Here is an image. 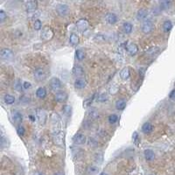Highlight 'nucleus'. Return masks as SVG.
Listing matches in <instances>:
<instances>
[{"instance_id": "13", "label": "nucleus", "mask_w": 175, "mask_h": 175, "mask_svg": "<svg viewBox=\"0 0 175 175\" xmlns=\"http://www.w3.org/2000/svg\"><path fill=\"white\" fill-rule=\"evenodd\" d=\"M105 19L108 24L114 25L117 22V16L113 12H109V13H107V15L105 16Z\"/></svg>"}, {"instance_id": "20", "label": "nucleus", "mask_w": 175, "mask_h": 175, "mask_svg": "<svg viewBox=\"0 0 175 175\" xmlns=\"http://www.w3.org/2000/svg\"><path fill=\"white\" fill-rule=\"evenodd\" d=\"M144 156H145V158L147 160V161H152L154 158H155V153L154 151L151 149H146L144 151Z\"/></svg>"}, {"instance_id": "42", "label": "nucleus", "mask_w": 175, "mask_h": 175, "mask_svg": "<svg viewBox=\"0 0 175 175\" xmlns=\"http://www.w3.org/2000/svg\"><path fill=\"white\" fill-rule=\"evenodd\" d=\"M95 96L96 95H94L92 97H89V99H87V100H85L84 102H83V107H88V106H89L91 103H92V102H93V100H94V97H95Z\"/></svg>"}, {"instance_id": "8", "label": "nucleus", "mask_w": 175, "mask_h": 175, "mask_svg": "<svg viewBox=\"0 0 175 175\" xmlns=\"http://www.w3.org/2000/svg\"><path fill=\"white\" fill-rule=\"evenodd\" d=\"M49 83H50L51 89L54 91H58L62 88V83L60 81V79L57 78V77H53L50 80Z\"/></svg>"}, {"instance_id": "50", "label": "nucleus", "mask_w": 175, "mask_h": 175, "mask_svg": "<svg viewBox=\"0 0 175 175\" xmlns=\"http://www.w3.org/2000/svg\"><path fill=\"white\" fill-rule=\"evenodd\" d=\"M53 175H65V174H64V173H62V172H57V173H55Z\"/></svg>"}, {"instance_id": "6", "label": "nucleus", "mask_w": 175, "mask_h": 175, "mask_svg": "<svg viewBox=\"0 0 175 175\" xmlns=\"http://www.w3.org/2000/svg\"><path fill=\"white\" fill-rule=\"evenodd\" d=\"M142 32L145 34L151 33L154 29V24L151 19H145L142 24Z\"/></svg>"}, {"instance_id": "14", "label": "nucleus", "mask_w": 175, "mask_h": 175, "mask_svg": "<svg viewBox=\"0 0 175 175\" xmlns=\"http://www.w3.org/2000/svg\"><path fill=\"white\" fill-rule=\"evenodd\" d=\"M87 81L84 78H77L75 81V88L76 89H82L86 88Z\"/></svg>"}, {"instance_id": "49", "label": "nucleus", "mask_w": 175, "mask_h": 175, "mask_svg": "<svg viewBox=\"0 0 175 175\" xmlns=\"http://www.w3.org/2000/svg\"><path fill=\"white\" fill-rule=\"evenodd\" d=\"M33 175H45V174H43V173H41V172H35Z\"/></svg>"}, {"instance_id": "25", "label": "nucleus", "mask_w": 175, "mask_h": 175, "mask_svg": "<svg viewBox=\"0 0 175 175\" xmlns=\"http://www.w3.org/2000/svg\"><path fill=\"white\" fill-rule=\"evenodd\" d=\"M79 37H78V35L76 34V33H71L70 34V37H69V42H70V44L71 45H73V46H76L78 43H79Z\"/></svg>"}, {"instance_id": "19", "label": "nucleus", "mask_w": 175, "mask_h": 175, "mask_svg": "<svg viewBox=\"0 0 175 175\" xmlns=\"http://www.w3.org/2000/svg\"><path fill=\"white\" fill-rule=\"evenodd\" d=\"M126 49H127V52L130 55H135L138 52V47L135 43H130V44L128 45V47H127Z\"/></svg>"}, {"instance_id": "44", "label": "nucleus", "mask_w": 175, "mask_h": 175, "mask_svg": "<svg viewBox=\"0 0 175 175\" xmlns=\"http://www.w3.org/2000/svg\"><path fill=\"white\" fill-rule=\"evenodd\" d=\"M97 100L98 101V102H106V101L108 100V97L105 94H101V95H99L97 97Z\"/></svg>"}, {"instance_id": "1", "label": "nucleus", "mask_w": 175, "mask_h": 175, "mask_svg": "<svg viewBox=\"0 0 175 175\" xmlns=\"http://www.w3.org/2000/svg\"><path fill=\"white\" fill-rule=\"evenodd\" d=\"M53 143L60 146L62 147L64 145V132L60 129H54L53 131Z\"/></svg>"}, {"instance_id": "31", "label": "nucleus", "mask_w": 175, "mask_h": 175, "mask_svg": "<svg viewBox=\"0 0 175 175\" xmlns=\"http://www.w3.org/2000/svg\"><path fill=\"white\" fill-rule=\"evenodd\" d=\"M85 57V52L81 49H78L75 52V58L78 60H82Z\"/></svg>"}, {"instance_id": "30", "label": "nucleus", "mask_w": 175, "mask_h": 175, "mask_svg": "<svg viewBox=\"0 0 175 175\" xmlns=\"http://www.w3.org/2000/svg\"><path fill=\"white\" fill-rule=\"evenodd\" d=\"M62 111L67 117H69L71 116V113H72V107L68 104H65L62 107Z\"/></svg>"}, {"instance_id": "48", "label": "nucleus", "mask_w": 175, "mask_h": 175, "mask_svg": "<svg viewBox=\"0 0 175 175\" xmlns=\"http://www.w3.org/2000/svg\"><path fill=\"white\" fill-rule=\"evenodd\" d=\"M169 97H170V99H172V100H175V89L171 91V93H170V95H169Z\"/></svg>"}, {"instance_id": "38", "label": "nucleus", "mask_w": 175, "mask_h": 175, "mask_svg": "<svg viewBox=\"0 0 175 175\" xmlns=\"http://www.w3.org/2000/svg\"><path fill=\"white\" fill-rule=\"evenodd\" d=\"M41 27H42V23H41V21H40V19H36V20L34 21V23H33V28H34V30L39 31V30L41 29Z\"/></svg>"}, {"instance_id": "17", "label": "nucleus", "mask_w": 175, "mask_h": 175, "mask_svg": "<svg viewBox=\"0 0 175 175\" xmlns=\"http://www.w3.org/2000/svg\"><path fill=\"white\" fill-rule=\"evenodd\" d=\"M68 96L66 92H58L55 95V100L59 102H65L68 100Z\"/></svg>"}, {"instance_id": "35", "label": "nucleus", "mask_w": 175, "mask_h": 175, "mask_svg": "<svg viewBox=\"0 0 175 175\" xmlns=\"http://www.w3.org/2000/svg\"><path fill=\"white\" fill-rule=\"evenodd\" d=\"M108 120H109V123L110 125H114V124H116V123L117 122L118 117H117L116 114H111V115L109 116Z\"/></svg>"}, {"instance_id": "4", "label": "nucleus", "mask_w": 175, "mask_h": 175, "mask_svg": "<svg viewBox=\"0 0 175 175\" xmlns=\"http://www.w3.org/2000/svg\"><path fill=\"white\" fill-rule=\"evenodd\" d=\"M35 112H36L37 119L39 120L40 124L41 125H45V124L47 123V119H48L47 113L42 109H36Z\"/></svg>"}, {"instance_id": "23", "label": "nucleus", "mask_w": 175, "mask_h": 175, "mask_svg": "<svg viewBox=\"0 0 175 175\" xmlns=\"http://www.w3.org/2000/svg\"><path fill=\"white\" fill-rule=\"evenodd\" d=\"M153 130V125L151 123H145L142 126V131L145 134H149Z\"/></svg>"}, {"instance_id": "29", "label": "nucleus", "mask_w": 175, "mask_h": 175, "mask_svg": "<svg viewBox=\"0 0 175 175\" xmlns=\"http://www.w3.org/2000/svg\"><path fill=\"white\" fill-rule=\"evenodd\" d=\"M173 28V23L170 20H166L163 24V30L166 32H168L172 30Z\"/></svg>"}, {"instance_id": "10", "label": "nucleus", "mask_w": 175, "mask_h": 175, "mask_svg": "<svg viewBox=\"0 0 175 175\" xmlns=\"http://www.w3.org/2000/svg\"><path fill=\"white\" fill-rule=\"evenodd\" d=\"M87 141V138L84 134L82 133H78V134H75L73 138V142L74 144L76 145H83L85 144Z\"/></svg>"}, {"instance_id": "34", "label": "nucleus", "mask_w": 175, "mask_h": 175, "mask_svg": "<svg viewBox=\"0 0 175 175\" xmlns=\"http://www.w3.org/2000/svg\"><path fill=\"white\" fill-rule=\"evenodd\" d=\"M98 170L99 168L97 166H90L88 168V174L89 175H96L98 173Z\"/></svg>"}, {"instance_id": "39", "label": "nucleus", "mask_w": 175, "mask_h": 175, "mask_svg": "<svg viewBox=\"0 0 175 175\" xmlns=\"http://www.w3.org/2000/svg\"><path fill=\"white\" fill-rule=\"evenodd\" d=\"M117 91H118V87H117V84H112V85L109 87V93H110L111 95L117 94Z\"/></svg>"}, {"instance_id": "43", "label": "nucleus", "mask_w": 175, "mask_h": 175, "mask_svg": "<svg viewBox=\"0 0 175 175\" xmlns=\"http://www.w3.org/2000/svg\"><path fill=\"white\" fill-rule=\"evenodd\" d=\"M17 133L19 135V136H24L25 133V128L23 127V126H19L18 128H17Z\"/></svg>"}, {"instance_id": "27", "label": "nucleus", "mask_w": 175, "mask_h": 175, "mask_svg": "<svg viewBox=\"0 0 175 175\" xmlns=\"http://www.w3.org/2000/svg\"><path fill=\"white\" fill-rule=\"evenodd\" d=\"M120 77L123 79V80H127V79H129V77H130V69H129V68H124L122 70H121V72H120Z\"/></svg>"}, {"instance_id": "11", "label": "nucleus", "mask_w": 175, "mask_h": 175, "mask_svg": "<svg viewBox=\"0 0 175 175\" xmlns=\"http://www.w3.org/2000/svg\"><path fill=\"white\" fill-rule=\"evenodd\" d=\"M51 121H52V123L53 125L54 129H60V117L57 113H55V112L52 113V115H51Z\"/></svg>"}, {"instance_id": "22", "label": "nucleus", "mask_w": 175, "mask_h": 175, "mask_svg": "<svg viewBox=\"0 0 175 175\" xmlns=\"http://www.w3.org/2000/svg\"><path fill=\"white\" fill-rule=\"evenodd\" d=\"M126 104H127V102L125 99H119L116 102V109L117 110H123L125 109V107H126Z\"/></svg>"}, {"instance_id": "36", "label": "nucleus", "mask_w": 175, "mask_h": 175, "mask_svg": "<svg viewBox=\"0 0 175 175\" xmlns=\"http://www.w3.org/2000/svg\"><path fill=\"white\" fill-rule=\"evenodd\" d=\"M95 161L97 163V164H102V161H103V155H102V153H101V152H99V153H96L95 154Z\"/></svg>"}, {"instance_id": "40", "label": "nucleus", "mask_w": 175, "mask_h": 175, "mask_svg": "<svg viewBox=\"0 0 175 175\" xmlns=\"http://www.w3.org/2000/svg\"><path fill=\"white\" fill-rule=\"evenodd\" d=\"M95 40L97 42H104L106 40V37L102 34H97L95 37Z\"/></svg>"}, {"instance_id": "37", "label": "nucleus", "mask_w": 175, "mask_h": 175, "mask_svg": "<svg viewBox=\"0 0 175 175\" xmlns=\"http://www.w3.org/2000/svg\"><path fill=\"white\" fill-rule=\"evenodd\" d=\"M14 89H15L17 91H19V92H21L22 89H24V88H23V84H21V81H20L19 80H17V81H15V83H14Z\"/></svg>"}, {"instance_id": "18", "label": "nucleus", "mask_w": 175, "mask_h": 175, "mask_svg": "<svg viewBox=\"0 0 175 175\" xmlns=\"http://www.w3.org/2000/svg\"><path fill=\"white\" fill-rule=\"evenodd\" d=\"M73 74L75 75V76L78 77V78H81L84 75V69L80 65H76V66H75V68H73Z\"/></svg>"}, {"instance_id": "5", "label": "nucleus", "mask_w": 175, "mask_h": 175, "mask_svg": "<svg viewBox=\"0 0 175 175\" xmlns=\"http://www.w3.org/2000/svg\"><path fill=\"white\" fill-rule=\"evenodd\" d=\"M0 57L4 60H11L14 58V53L9 48H3L0 52Z\"/></svg>"}, {"instance_id": "21", "label": "nucleus", "mask_w": 175, "mask_h": 175, "mask_svg": "<svg viewBox=\"0 0 175 175\" xmlns=\"http://www.w3.org/2000/svg\"><path fill=\"white\" fill-rule=\"evenodd\" d=\"M36 96L40 99H44L47 97V89L43 87H40L36 91Z\"/></svg>"}, {"instance_id": "7", "label": "nucleus", "mask_w": 175, "mask_h": 175, "mask_svg": "<svg viewBox=\"0 0 175 175\" xmlns=\"http://www.w3.org/2000/svg\"><path fill=\"white\" fill-rule=\"evenodd\" d=\"M56 11L58 12V14L60 16H62V17H65V16H68L70 10H69V7L68 4H60L57 5L56 7Z\"/></svg>"}, {"instance_id": "47", "label": "nucleus", "mask_w": 175, "mask_h": 175, "mask_svg": "<svg viewBox=\"0 0 175 175\" xmlns=\"http://www.w3.org/2000/svg\"><path fill=\"white\" fill-rule=\"evenodd\" d=\"M31 87H32V85H31V83L30 82H28V81H25V82H23V88H24V89H31Z\"/></svg>"}, {"instance_id": "45", "label": "nucleus", "mask_w": 175, "mask_h": 175, "mask_svg": "<svg viewBox=\"0 0 175 175\" xmlns=\"http://www.w3.org/2000/svg\"><path fill=\"white\" fill-rule=\"evenodd\" d=\"M6 18H7L6 13H5L3 10H1V11H0V21H1V22H4V21L5 20Z\"/></svg>"}, {"instance_id": "33", "label": "nucleus", "mask_w": 175, "mask_h": 175, "mask_svg": "<svg viewBox=\"0 0 175 175\" xmlns=\"http://www.w3.org/2000/svg\"><path fill=\"white\" fill-rule=\"evenodd\" d=\"M87 141H88L89 146H90L92 148H97L98 146V142L95 138H89Z\"/></svg>"}, {"instance_id": "32", "label": "nucleus", "mask_w": 175, "mask_h": 175, "mask_svg": "<svg viewBox=\"0 0 175 175\" xmlns=\"http://www.w3.org/2000/svg\"><path fill=\"white\" fill-rule=\"evenodd\" d=\"M172 3L170 1H161L160 4H159V7L161 10H167L170 8Z\"/></svg>"}, {"instance_id": "15", "label": "nucleus", "mask_w": 175, "mask_h": 175, "mask_svg": "<svg viewBox=\"0 0 175 175\" xmlns=\"http://www.w3.org/2000/svg\"><path fill=\"white\" fill-rule=\"evenodd\" d=\"M12 120L16 123V124H20L22 121H23V116L22 114L18 111V110H13L12 113Z\"/></svg>"}, {"instance_id": "28", "label": "nucleus", "mask_w": 175, "mask_h": 175, "mask_svg": "<svg viewBox=\"0 0 175 175\" xmlns=\"http://www.w3.org/2000/svg\"><path fill=\"white\" fill-rule=\"evenodd\" d=\"M123 29H124V32L125 33L130 34L132 32V30H133V25H132V24L129 23V22H125L123 25Z\"/></svg>"}, {"instance_id": "12", "label": "nucleus", "mask_w": 175, "mask_h": 175, "mask_svg": "<svg viewBox=\"0 0 175 175\" xmlns=\"http://www.w3.org/2000/svg\"><path fill=\"white\" fill-rule=\"evenodd\" d=\"M25 10L28 12H32L37 10L38 8V2L37 1H28L26 2L25 4Z\"/></svg>"}, {"instance_id": "2", "label": "nucleus", "mask_w": 175, "mask_h": 175, "mask_svg": "<svg viewBox=\"0 0 175 175\" xmlns=\"http://www.w3.org/2000/svg\"><path fill=\"white\" fill-rule=\"evenodd\" d=\"M53 35H54V32L50 26H45L44 28H42V30L40 32V38L44 41L51 40L53 37Z\"/></svg>"}, {"instance_id": "24", "label": "nucleus", "mask_w": 175, "mask_h": 175, "mask_svg": "<svg viewBox=\"0 0 175 175\" xmlns=\"http://www.w3.org/2000/svg\"><path fill=\"white\" fill-rule=\"evenodd\" d=\"M88 117L89 119L96 120V119H97L99 117V113H98V111L97 109H91V110H89L88 112Z\"/></svg>"}, {"instance_id": "51", "label": "nucleus", "mask_w": 175, "mask_h": 175, "mask_svg": "<svg viewBox=\"0 0 175 175\" xmlns=\"http://www.w3.org/2000/svg\"><path fill=\"white\" fill-rule=\"evenodd\" d=\"M100 175H109L108 174H106V173H102Z\"/></svg>"}, {"instance_id": "3", "label": "nucleus", "mask_w": 175, "mask_h": 175, "mask_svg": "<svg viewBox=\"0 0 175 175\" xmlns=\"http://www.w3.org/2000/svg\"><path fill=\"white\" fill-rule=\"evenodd\" d=\"M33 76L37 81H42L46 80V78H47V72L44 68H38L33 71Z\"/></svg>"}, {"instance_id": "9", "label": "nucleus", "mask_w": 175, "mask_h": 175, "mask_svg": "<svg viewBox=\"0 0 175 175\" xmlns=\"http://www.w3.org/2000/svg\"><path fill=\"white\" fill-rule=\"evenodd\" d=\"M89 21L85 19H81L76 22V28L78 31L83 32L89 28Z\"/></svg>"}, {"instance_id": "41", "label": "nucleus", "mask_w": 175, "mask_h": 175, "mask_svg": "<svg viewBox=\"0 0 175 175\" xmlns=\"http://www.w3.org/2000/svg\"><path fill=\"white\" fill-rule=\"evenodd\" d=\"M19 101H20V102H22V103H24V104H26V103L30 102L31 99H30L29 97H27V96H25V95H23V96L20 97Z\"/></svg>"}, {"instance_id": "46", "label": "nucleus", "mask_w": 175, "mask_h": 175, "mask_svg": "<svg viewBox=\"0 0 175 175\" xmlns=\"http://www.w3.org/2000/svg\"><path fill=\"white\" fill-rule=\"evenodd\" d=\"M161 11H162V10L160 9L159 6H158V7H155V8L152 9V14H153V15H158V14L160 13Z\"/></svg>"}, {"instance_id": "26", "label": "nucleus", "mask_w": 175, "mask_h": 175, "mask_svg": "<svg viewBox=\"0 0 175 175\" xmlns=\"http://www.w3.org/2000/svg\"><path fill=\"white\" fill-rule=\"evenodd\" d=\"M4 101L6 104L8 105H11V104H13L14 102H15V97L12 96V95H10V94H7L4 96Z\"/></svg>"}, {"instance_id": "16", "label": "nucleus", "mask_w": 175, "mask_h": 175, "mask_svg": "<svg viewBox=\"0 0 175 175\" xmlns=\"http://www.w3.org/2000/svg\"><path fill=\"white\" fill-rule=\"evenodd\" d=\"M148 16V11L145 8H141L137 12V19L138 20H144Z\"/></svg>"}]
</instances>
